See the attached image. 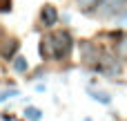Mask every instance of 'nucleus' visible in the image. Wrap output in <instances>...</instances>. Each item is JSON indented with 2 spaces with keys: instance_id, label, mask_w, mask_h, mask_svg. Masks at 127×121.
I'll return each mask as SVG.
<instances>
[{
  "instance_id": "1",
  "label": "nucleus",
  "mask_w": 127,
  "mask_h": 121,
  "mask_svg": "<svg viewBox=\"0 0 127 121\" xmlns=\"http://www.w3.org/2000/svg\"><path fill=\"white\" fill-rule=\"evenodd\" d=\"M69 52H71V36L67 31H54L40 40V54L45 58L60 61V58H67Z\"/></svg>"
},
{
  "instance_id": "2",
  "label": "nucleus",
  "mask_w": 127,
  "mask_h": 121,
  "mask_svg": "<svg viewBox=\"0 0 127 121\" xmlns=\"http://www.w3.org/2000/svg\"><path fill=\"white\" fill-rule=\"evenodd\" d=\"M94 67L98 70V72H103V74H118L121 72V65H118V61L114 58V56H109L107 52H96V56H94Z\"/></svg>"
},
{
  "instance_id": "3",
  "label": "nucleus",
  "mask_w": 127,
  "mask_h": 121,
  "mask_svg": "<svg viewBox=\"0 0 127 121\" xmlns=\"http://www.w3.org/2000/svg\"><path fill=\"white\" fill-rule=\"evenodd\" d=\"M92 7H94V13L107 18V16H116L118 11H123L125 0H96Z\"/></svg>"
},
{
  "instance_id": "4",
  "label": "nucleus",
  "mask_w": 127,
  "mask_h": 121,
  "mask_svg": "<svg viewBox=\"0 0 127 121\" xmlns=\"http://www.w3.org/2000/svg\"><path fill=\"white\" fill-rule=\"evenodd\" d=\"M40 18H42V25H45V27H54V25H56V20H58V11H56V7L45 4V7H42Z\"/></svg>"
},
{
  "instance_id": "5",
  "label": "nucleus",
  "mask_w": 127,
  "mask_h": 121,
  "mask_svg": "<svg viewBox=\"0 0 127 121\" xmlns=\"http://www.w3.org/2000/svg\"><path fill=\"white\" fill-rule=\"evenodd\" d=\"M18 49V43L16 40H7V45L2 47V56L4 58H9V56H13V52Z\"/></svg>"
},
{
  "instance_id": "6",
  "label": "nucleus",
  "mask_w": 127,
  "mask_h": 121,
  "mask_svg": "<svg viewBox=\"0 0 127 121\" xmlns=\"http://www.w3.org/2000/svg\"><path fill=\"white\" fill-rule=\"evenodd\" d=\"M25 117L29 121H40L42 119V112H40L38 108H27V110H25Z\"/></svg>"
},
{
  "instance_id": "7",
  "label": "nucleus",
  "mask_w": 127,
  "mask_h": 121,
  "mask_svg": "<svg viewBox=\"0 0 127 121\" xmlns=\"http://www.w3.org/2000/svg\"><path fill=\"white\" fill-rule=\"evenodd\" d=\"M13 70H16V72H27V61H25L22 56L13 58Z\"/></svg>"
},
{
  "instance_id": "8",
  "label": "nucleus",
  "mask_w": 127,
  "mask_h": 121,
  "mask_svg": "<svg viewBox=\"0 0 127 121\" xmlns=\"http://www.w3.org/2000/svg\"><path fill=\"white\" fill-rule=\"evenodd\" d=\"M92 97H94L96 101H100V103H105V106H107V103L112 101V99H109L107 94H103V92H92Z\"/></svg>"
},
{
  "instance_id": "9",
  "label": "nucleus",
  "mask_w": 127,
  "mask_h": 121,
  "mask_svg": "<svg viewBox=\"0 0 127 121\" xmlns=\"http://www.w3.org/2000/svg\"><path fill=\"white\" fill-rule=\"evenodd\" d=\"M9 97H18V90H4V92H0V103L7 101Z\"/></svg>"
},
{
  "instance_id": "10",
  "label": "nucleus",
  "mask_w": 127,
  "mask_h": 121,
  "mask_svg": "<svg viewBox=\"0 0 127 121\" xmlns=\"http://www.w3.org/2000/svg\"><path fill=\"white\" fill-rule=\"evenodd\" d=\"M118 54L127 58V36L123 38V40H121V43H118Z\"/></svg>"
},
{
  "instance_id": "11",
  "label": "nucleus",
  "mask_w": 127,
  "mask_h": 121,
  "mask_svg": "<svg viewBox=\"0 0 127 121\" xmlns=\"http://www.w3.org/2000/svg\"><path fill=\"white\" fill-rule=\"evenodd\" d=\"M9 7H11V0H0V9L2 11H7Z\"/></svg>"
},
{
  "instance_id": "12",
  "label": "nucleus",
  "mask_w": 127,
  "mask_h": 121,
  "mask_svg": "<svg viewBox=\"0 0 127 121\" xmlns=\"http://www.w3.org/2000/svg\"><path fill=\"white\" fill-rule=\"evenodd\" d=\"M78 2H80V7H85V9H87V7H92L96 0H78Z\"/></svg>"
}]
</instances>
